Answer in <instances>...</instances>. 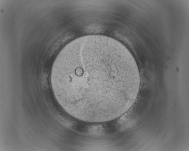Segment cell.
Returning a JSON list of instances; mask_svg holds the SVG:
<instances>
[{
    "mask_svg": "<svg viewBox=\"0 0 189 151\" xmlns=\"http://www.w3.org/2000/svg\"><path fill=\"white\" fill-rule=\"evenodd\" d=\"M72 70L56 72V80L65 88L70 109L83 115L111 114L127 98L138 73L119 57L95 52Z\"/></svg>",
    "mask_w": 189,
    "mask_h": 151,
    "instance_id": "6da1fadb",
    "label": "cell"
}]
</instances>
